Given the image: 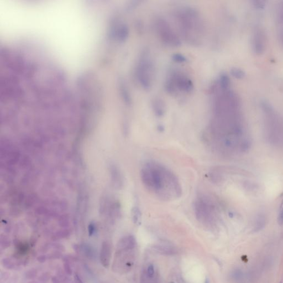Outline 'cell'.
I'll return each instance as SVG.
<instances>
[{
  "instance_id": "1",
  "label": "cell",
  "mask_w": 283,
  "mask_h": 283,
  "mask_svg": "<svg viewBox=\"0 0 283 283\" xmlns=\"http://www.w3.org/2000/svg\"><path fill=\"white\" fill-rule=\"evenodd\" d=\"M244 121L240 96L231 86L216 83L212 88L211 116L203 134L206 146L217 153L232 152L244 142Z\"/></svg>"
},
{
  "instance_id": "2",
  "label": "cell",
  "mask_w": 283,
  "mask_h": 283,
  "mask_svg": "<svg viewBox=\"0 0 283 283\" xmlns=\"http://www.w3.org/2000/svg\"><path fill=\"white\" fill-rule=\"evenodd\" d=\"M140 176L148 191L160 200L172 201L182 196V185L176 175L162 163L148 161L142 166Z\"/></svg>"
},
{
  "instance_id": "3",
  "label": "cell",
  "mask_w": 283,
  "mask_h": 283,
  "mask_svg": "<svg viewBox=\"0 0 283 283\" xmlns=\"http://www.w3.org/2000/svg\"><path fill=\"white\" fill-rule=\"evenodd\" d=\"M173 14L180 37L191 46L201 45L206 30L200 12L189 6H182L175 9Z\"/></svg>"
},
{
  "instance_id": "4",
  "label": "cell",
  "mask_w": 283,
  "mask_h": 283,
  "mask_svg": "<svg viewBox=\"0 0 283 283\" xmlns=\"http://www.w3.org/2000/svg\"><path fill=\"white\" fill-rule=\"evenodd\" d=\"M136 240L132 236H126L120 240L115 256V270L125 273L132 269L136 258Z\"/></svg>"
},
{
  "instance_id": "5",
  "label": "cell",
  "mask_w": 283,
  "mask_h": 283,
  "mask_svg": "<svg viewBox=\"0 0 283 283\" xmlns=\"http://www.w3.org/2000/svg\"><path fill=\"white\" fill-rule=\"evenodd\" d=\"M194 211L198 221L208 228H212L219 219V209L216 203L208 195H200L195 199Z\"/></svg>"
},
{
  "instance_id": "6",
  "label": "cell",
  "mask_w": 283,
  "mask_h": 283,
  "mask_svg": "<svg viewBox=\"0 0 283 283\" xmlns=\"http://www.w3.org/2000/svg\"><path fill=\"white\" fill-rule=\"evenodd\" d=\"M156 68L155 63L150 54L144 51L141 54L135 69V76L142 88L149 91L155 81Z\"/></svg>"
},
{
  "instance_id": "7",
  "label": "cell",
  "mask_w": 283,
  "mask_h": 283,
  "mask_svg": "<svg viewBox=\"0 0 283 283\" xmlns=\"http://www.w3.org/2000/svg\"><path fill=\"white\" fill-rule=\"evenodd\" d=\"M166 91L172 96L189 94L194 89L193 81L186 72L174 69L169 72L164 84Z\"/></svg>"
},
{
  "instance_id": "8",
  "label": "cell",
  "mask_w": 283,
  "mask_h": 283,
  "mask_svg": "<svg viewBox=\"0 0 283 283\" xmlns=\"http://www.w3.org/2000/svg\"><path fill=\"white\" fill-rule=\"evenodd\" d=\"M261 107L269 139L273 143H277L281 140L280 137H283V119L267 102H262Z\"/></svg>"
},
{
  "instance_id": "9",
  "label": "cell",
  "mask_w": 283,
  "mask_h": 283,
  "mask_svg": "<svg viewBox=\"0 0 283 283\" xmlns=\"http://www.w3.org/2000/svg\"><path fill=\"white\" fill-rule=\"evenodd\" d=\"M154 28L158 38L164 45L172 48L181 46L180 37L166 19L163 17L155 19Z\"/></svg>"
},
{
  "instance_id": "10",
  "label": "cell",
  "mask_w": 283,
  "mask_h": 283,
  "mask_svg": "<svg viewBox=\"0 0 283 283\" xmlns=\"http://www.w3.org/2000/svg\"><path fill=\"white\" fill-rule=\"evenodd\" d=\"M267 37L264 30L256 27L253 32L252 37V48L256 55H262L267 48Z\"/></svg>"
},
{
  "instance_id": "11",
  "label": "cell",
  "mask_w": 283,
  "mask_h": 283,
  "mask_svg": "<svg viewBox=\"0 0 283 283\" xmlns=\"http://www.w3.org/2000/svg\"><path fill=\"white\" fill-rule=\"evenodd\" d=\"M111 258V248L110 244L107 242H104L102 244L100 254V260L101 265L105 268L109 267Z\"/></svg>"
},
{
  "instance_id": "12",
  "label": "cell",
  "mask_w": 283,
  "mask_h": 283,
  "mask_svg": "<svg viewBox=\"0 0 283 283\" xmlns=\"http://www.w3.org/2000/svg\"><path fill=\"white\" fill-rule=\"evenodd\" d=\"M151 106L153 111L156 116L161 117L165 115L166 106L165 102L162 99L159 97L153 99L151 102Z\"/></svg>"
},
{
  "instance_id": "13",
  "label": "cell",
  "mask_w": 283,
  "mask_h": 283,
  "mask_svg": "<svg viewBox=\"0 0 283 283\" xmlns=\"http://www.w3.org/2000/svg\"><path fill=\"white\" fill-rule=\"evenodd\" d=\"M277 32H283V1L279 5L277 11Z\"/></svg>"
},
{
  "instance_id": "14",
  "label": "cell",
  "mask_w": 283,
  "mask_h": 283,
  "mask_svg": "<svg viewBox=\"0 0 283 283\" xmlns=\"http://www.w3.org/2000/svg\"><path fill=\"white\" fill-rule=\"evenodd\" d=\"M156 248L158 249L160 252H162V253H165L166 254H171L175 253V248L172 247L171 246L169 245H166V244H164V245H159L157 246Z\"/></svg>"
},
{
  "instance_id": "15",
  "label": "cell",
  "mask_w": 283,
  "mask_h": 283,
  "mask_svg": "<svg viewBox=\"0 0 283 283\" xmlns=\"http://www.w3.org/2000/svg\"><path fill=\"white\" fill-rule=\"evenodd\" d=\"M172 59L174 62L178 63H184L187 62V57L184 55L183 54L180 53L174 54L171 57Z\"/></svg>"
},
{
  "instance_id": "16",
  "label": "cell",
  "mask_w": 283,
  "mask_h": 283,
  "mask_svg": "<svg viewBox=\"0 0 283 283\" xmlns=\"http://www.w3.org/2000/svg\"><path fill=\"white\" fill-rule=\"evenodd\" d=\"M231 73L233 77H235L236 79H242L244 78L245 75V74L243 70L237 68H233V69H232L231 70Z\"/></svg>"
},
{
  "instance_id": "17",
  "label": "cell",
  "mask_w": 283,
  "mask_h": 283,
  "mask_svg": "<svg viewBox=\"0 0 283 283\" xmlns=\"http://www.w3.org/2000/svg\"><path fill=\"white\" fill-rule=\"evenodd\" d=\"M2 263L6 268L8 269H13L16 267L14 262L8 258H4L3 259Z\"/></svg>"
},
{
  "instance_id": "18",
  "label": "cell",
  "mask_w": 283,
  "mask_h": 283,
  "mask_svg": "<svg viewBox=\"0 0 283 283\" xmlns=\"http://www.w3.org/2000/svg\"><path fill=\"white\" fill-rule=\"evenodd\" d=\"M147 275L150 278L155 277L156 273L155 271V268L153 265H150L147 267V269L145 271Z\"/></svg>"
},
{
  "instance_id": "19",
  "label": "cell",
  "mask_w": 283,
  "mask_h": 283,
  "mask_svg": "<svg viewBox=\"0 0 283 283\" xmlns=\"http://www.w3.org/2000/svg\"><path fill=\"white\" fill-rule=\"evenodd\" d=\"M81 248L82 249L84 253H85L86 255L89 257H91L94 256V251L92 247L88 245H84Z\"/></svg>"
},
{
  "instance_id": "20",
  "label": "cell",
  "mask_w": 283,
  "mask_h": 283,
  "mask_svg": "<svg viewBox=\"0 0 283 283\" xmlns=\"http://www.w3.org/2000/svg\"><path fill=\"white\" fill-rule=\"evenodd\" d=\"M37 276V271L36 269H30L26 273V278L28 279H35Z\"/></svg>"
},
{
  "instance_id": "21",
  "label": "cell",
  "mask_w": 283,
  "mask_h": 283,
  "mask_svg": "<svg viewBox=\"0 0 283 283\" xmlns=\"http://www.w3.org/2000/svg\"><path fill=\"white\" fill-rule=\"evenodd\" d=\"M265 219L263 217L259 216L256 221V230L261 229L265 225Z\"/></svg>"
},
{
  "instance_id": "22",
  "label": "cell",
  "mask_w": 283,
  "mask_h": 283,
  "mask_svg": "<svg viewBox=\"0 0 283 283\" xmlns=\"http://www.w3.org/2000/svg\"><path fill=\"white\" fill-rule=\"evenodd\" d=\"M64 269L65 273L68 275H72V270L71 266L69 264L68 262L64 263Z\"/></svg>"
},
{
  "instance_id": "23",
  "label": "cell",
  "mask_w": 283,
  "mask_h": 283,
  "mask_svg": "<svg viewBox=\"0 0 283 283\" xmlns=\"http://www.w3.org/2000/svg\"><path fill=\"white\" fill-rule=\"evenodd\" d=\"M48 273H44L42 275L39 277V281L43 282V283H46L47 282L49 278H50V275H49Z\"/></svg>"
},
{
  "instance_id": "24",
  "label": "cell",
  "mask_w": 283,
  "mask_h": 283,
  "mask_svg": "<svg viewBox=\"0 0 283 283\" xmlns=\"http://www.w3.org/2000/svg\"><path fill=\"white\" fill-rule=\"evenodd\" d=\"M62 256V254L59 252H55L48 255V258L50 259H59Z\"/></svg>"
},
{
  "instance_id": "25",
  "label": "cell",
  "mask_w": 283,
  "mask_h": 283,
  "mask_svg": "<svg viewBox=\"0 0 283 283\" xmlns=\"http://www.w3.org/2000/svg\"><path fill=\"white\" fill-rule=\"evenodd\" d=\"M52 247H53L54 248L56 249V250L60 251H63L65 250L64 246L62 245V244H60L59 243L53 244Z\"/></svg>"
},
{
  "instance_id": "26",
  "label": "cell",
  "mask_w": 283,
  "mask_h": 283,
  "mask_svg": "<svg viewBox=\"0 0 283 283\" xmlns=\"http://www.w3.org/2000/svg\"><path fill=\"white\" fill-rule=\"evenodd\" d=\"M38 261L40 263H44L47 260V256L44 255H41L37 257Z\"/></svg>"
},
{
  "instance_id": "27",
  "label": "cell",
  "mask_w": 283,
  "mask_h": 283,
  "mask_svg": "<svg viewBox=\"0 0 283 283\" xmlns=\"http://www.w3.org/2000/svg\"><path fill=\"white\" fill-rule=\"evenodd\" d=\"M278 223L281 226H282L283 224V210L278 217Z\"/></svg>"
},
{
  "instance_id": "28",
  "label": "cell",
  "mask_w": 283,
  "mask_h": 283,
  "mask_svg": "<svg viewBox=\"0 0 283 283\" xmlns=\"http://www.w3.org/2000/svg\"><path fill=\"white\" fill-rule=\"evenodd\" d=\"M74 279L76 283H84L83 281L81 279V278L79 277V276L78 274H75L74 276Z\"/></svg>"
},
{
  "instance_id": "29",
  "label": "cell",
  "mask_w": 283,
  "mask_h": 283,
  "mask_svg": "<svg viewBox=\"0 0 283 283\" xmlns=\"http://www.w3.org/2000/svg\"><path fill=\"white\" fill-rule=\"evenodd\" d=\"M51 281L53 283H60V279L56 277H53L51 279Z\"/></svg>"
},
{
  "instance_id": "30",
  "label": "cell",
  "mask_w": 283,
  "mask_h": 283,
  "mask_svg": "<svg viewBox=\"0 0 283 283\" xmlns=\"http://www.w3.org/2000/svg\"><path fill=\"white\" fill-rule=\"evenodd\" d=\"M205 283H209V281H208V279H206Z\"/></svg>"
},
{
  "instance_id": "31",
  "label": "cell",
  "mask_w": 283,
  "mask_h": 283,
  "mask_svg": "<svg viewBox=\"0 0 283 283\" xmlns=\"http://www.w3.org/2000/svg\"><path fill=\"white\" fill-rule=\"evenodd\" d=\"M29 283H38L37 282H35V281H31V282H30Z\"/></svg>"
},
{
  "instance_id": "32",
  "label": "cell",
  "mask_w": 283,
  "mask_h": 283,
  "mask_svg": "<svg viewBox=\"0 0 283 283\" xmlns=\"http://www.w3.org/2000/svg\"><path fill=\"white\" fill-rule=\"evenodd\" d=\"M282 283V282H281V283Z\"/></svg>"
},
{
  "instance_id": "33",
  "label": "cell",
  "mask_w": 283,
  "mask_h": 283,
  "mask_svg": "<svg viewBox=\"0 0 283 283\" xmlns=\"http://www.w3.org/2000/svg\"><path fill=\"white\" fill-rule=\"evenodd\" d=\"M173 283V282H171V283Z\"/></svg>"
}]
</instances>
